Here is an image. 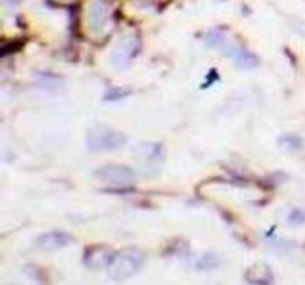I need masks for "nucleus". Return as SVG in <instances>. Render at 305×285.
Masks as SVG:
<instances>
[{
	"label": "nucleus",
	"mask_w": 305,
	"mask_h": 285,
	"mask_svg": "<svg viewBox=\"0 0 305 285\" xmlns=\"http://www.w3.org/2000/svg\"><path fill=\"white\" fill-rule=\"evenodd\" d=\"M144 263V256L138 250H124L116 253L108 265V275L114 281H125L136 275Z\"/></svg>",
	"instance_id": "1"
},
{
	"label": "nucleus",
	"mask_w": 305,
	"mask_h": 285,
	"mask_svg": "<svg viewBox=\"0 0 305 285\" xmlns=\"http://www.w3.org/2000/svg\"><path fill=\"white\" fill-rule=\"evenodd\" d=\"M126 143V137L109 126L97 125L86 134V149L92 153H104L122 149Z\"/></svg>",
	"instance_id": "2"
},
{
	"label": "nucleus",
	"mask_w": 305,
	"mask_h": 285,
	"mask_svg": "<svg viewBox=\"0 0 305 285\" xmlns=\"http://www.w3.org/2000/svg\"><path fill=\"white\" fill-rule=\"evenodd\" d=\"M140 51V40L134 36H124L112 52V65L116 70L126 68Z\"/></svg>",
	"instance_id": "3"
},
{
	"label": "nucleus",
	"mask_w": 305,
	"mask_h": 285,
	"mask_svg": "<svg viewBox=\"0 0 305 285\" xmlns=\"http://www.w3.org/2000/svg\"><path fill=\"white\" fill-rule=\"evenodd\" d=\"M92 174L97 180L114 186H126L136 180V171L126 165H106Z\"/></svg>",
	"instance_id": "4"
},
{
	"label": "nucleus",
	"mask_w": 305,
	"mask_h": 285,
	"mask_svg": "<svg viewBox=\"0 0 305 285\" xmlns=\"http://www.w3.org/2000/svg\"><path fill=\"white\" fill-rule=\"evenodd\" d=\"M228 58H231V61L242 70H252L254 67L259 65V58L256 57L253 52H250L248 49H246L240 45L236 43H230L226 42L222 49H220Z\"/></svg>",
	"instance_id": "5"
},
{
	"label": "nucleus",
	"mask_w": 305,
	"mask_h": 285,
	"mask_svg": "<svg viewBox=\"0 0 305 285\" xmlns=\"http://www.w3.org/2000/svg\"><path fill=\"white\" fill-rule=\"evenodd\" d=\"M73 242L72 235L66 233V232H46L42 233L38 239H36V247L40 251H58L61 248H66L67 245H70Z\"/></svg>",
	"instance_id": "6"
},
{
	"label": "nucleus",
	"mask_w": 305,
	"mask_h": 285,
	"mask_svg": "<svg viewBox=\"0 0 305 285\" xmlns=\"http://www.w3.org/2000/svg\"><path fill=\"white\" fill-rule=\"evenodd\" d=\"M108 22V4L103 0H94L88 9V25L92 33H100Z\"/></svg>",
	"instance_id": "7"
},
{
	"label": "nucleus",
	"mask_w": 305,
	"mask_h": 285,
	"mask_svg": "<svg viewBox=\"0 0 305 285\" xmlns=\"http://www.w3.org/2000/svg\"><path fill=\"white\" fill-rule=\"evenodd\" d=\"M114 256L115 254L106 247H91L86 250V253L84 256V262L91 269H100L103 266L108 268V265L110 263Z\"/></svg>",
	"instance_id": "8"
},
{
	"label": "nucleus",
	"mask_w": 305,
	"mask_h": 285,
	"mask_svg": "<svg viewBox=\"0 0 305 285\" xmlns=\"http://www.w3.org/2000/svg\"><path fill=\"white\" fill-rule=\"evenodd\" d=\"M134 153L144 161H158L164 156V146L161 143H138L134 147Z\"/></svg>",
	"instance_id": "9"
},
{
	"label": "nucleus",
	"mask_w": 305,
	"mask_h": 285,
	"mask_svg": "<svg viewBox=\"0 0 305 285\" xmlns=\"http://www.w3.org/2000/svg\"><path fill=\"white\" fill-rule=\"evenodd\" d=\"M278 146L284 152H298L304 149V138L295 134H288L278 138Z\"/></svg>",
	"instance_id": "10"
},
{
	"label": "nucleus",
	"mask_w": 305,
	"mask_h": 285,
	"mask_svg": "<svg viewBox=\"0 0 305 285\" xmlns=\"http://www.w3.org/2000/svg\"><path fill=\"white\" fill-rule=\"evenodd\" d=\"M256 277H259L256 284H266V283H271V281H272V277H271L270 269H268L266 266H264V265H254L253 268H250V269L247 271V275H246L247 281L253 283V281L256 280Z\"/></svg>",
	"instance_id": "11"
},
{
	"label": "nucleus",
	"mask_w": 305,
	"mask_h": 285,
	"mask_svg": "<svg viewBox=\"0 0 305 285\" xmlns=\"http://www.w3.org/2000/svg\"><path fill=\"white\" fill-rule=\"evenodd\" d=\"M226 36L220 30H212L204 36V43L212 49H222V46L226 43Z\"/></svg>",
	"instance_id": "12"
},
{
	"label": "nucleus",
	"mask_w": 305,
	"mask_h": 285,
	"mask_svg": "<svg viewBox=\"0 0 305 285\" xmlns=\"http://www.w3.org/2000/svg\"><path fill=\"white\" fill-rule=\"evenodd\" d=\"M218 266H219V259H218L214 254H212V253L204 254V256L195 263V269H196V271H212V269H214V268H218Z\"/></svg>",
	"instance_id": "13"
},
{
	"label": "nucleus",
	"mask_w": 305,
	"mask_h": 285,
	"mask_svg": "<svg viewBox=\"0 0 305 285\" xmlns=\"http://www.w3.org/2000/svg\"><path fill=\"white\" fill-rule=\"evenodd\" d=\"M288 223L294 228L302 226L305 225V211L302 208H294L289 214H288Z\"/></svg>",
	"instance_id": "14"
},
{
	"label": "nucleus",
	"mask_w": 305,
	"mask_h": 285,
	"mask_svg": "<svg viewBox=\"0 0 305 285\" xmlns=\"http://www.w3.org/2000/svg\"><path fill=\"white\" fill-rule=\"evenodd\" d=\"M128 94H130V91H124V89H112V91H109V92L106 94L104 100H108V101H116V100H120V98L126 97Z\"/></svg>",
	"instance_id": "15"
},
{
	"label": "nucleus",
	"mask_w": 305,
	"mask_h": 285,
	"mask_svg": "<svg viewBox=\"0 0 305 285\" xmlns=\"http://www.w3.org/2000/svg\"><path fill=\"white\" fill-rule=\"evenodd\" d=\"M3 3L8 6H18L21 3V0H3Z\"/></svg>",
	"instance_id": "16"
}]
</instances>
